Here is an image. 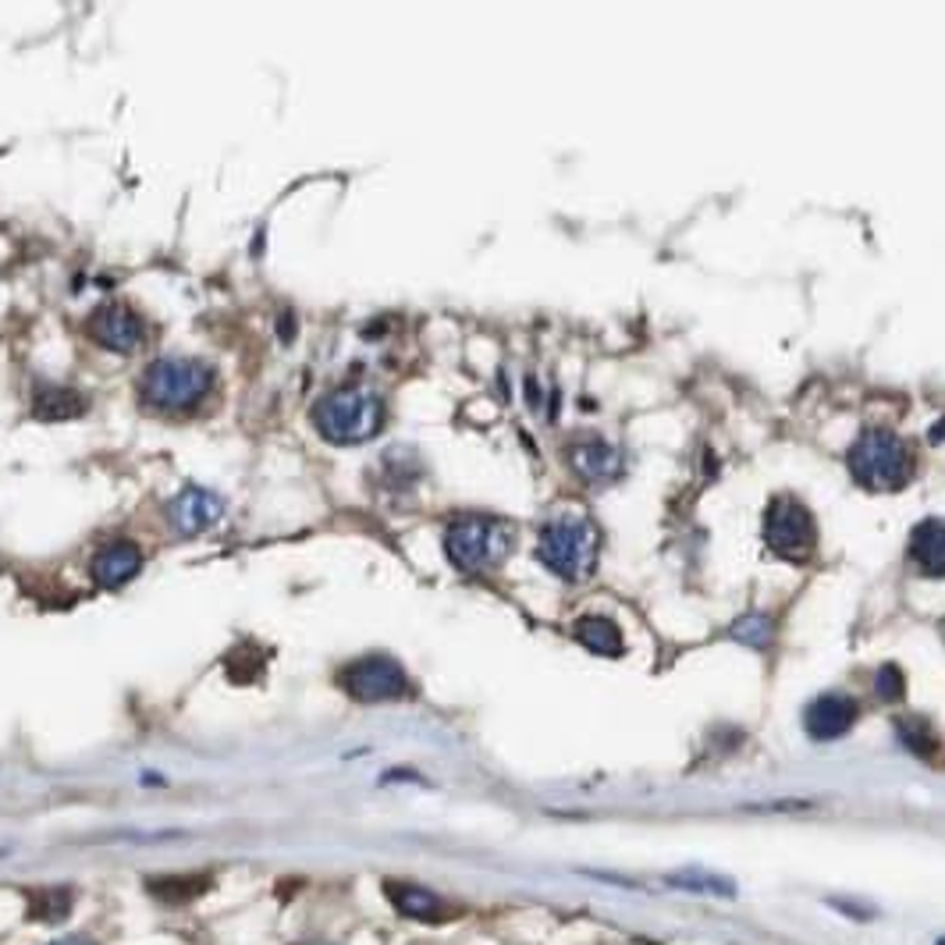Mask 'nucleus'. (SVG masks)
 I'll use <instances>...</instances> for the list:
<instances>
[{
	"label": "nucleus",
	"mask_w": 945,
	"mask_h": 945,
	"mask_svg": "<svg viewBox=\"0 0 945 945\" xmlns=\"http://www.w3.org/2000/svg\"><path fill=\"white\" fill-rule=\"evenodd\" d=\"M537 558L544 569L569 584L590 579L601 558V529L590 516H576V512L547 519L537 537Z\"/></svg>",
	"instance_id": "obj_1"
},
{
	"label": "nucleus",
	"mask_w": 945,
	"mask_h": 945,
	"mask_svg": "<svg viewBox=\"0 0 945 945\" xmlns=\"http://www.w3.org/2000/svg\"><path fill=\"white\" fill-rule=\"evenodd\" d=\"M385 398L367 388H335L313 406V427L330 444H363L385 430Z\"/></svg>",
	"instance_id": "obj_2"
},
{
	"label": "nucleus",
	"mask_w": 945,
	"mask_h": 945,
	"mask_svg": "<svg viewBox=\"0 0 945 945\" xmlns=\"http://www.w3.org/2000/svg\"><path fill=\"white\" fill-rule=\"evenodd\" d=\"M516 529L494 516H459L444 529V555L459 573H487L508 558Z\"/></svg>",
	"instance_id": "obj_3"
},
{
	"label": "nucleus",
	"mask_w": 945,
	"mask_h": 945,
	"mask_svg": "<svg viewBox=\"0 0 945 945\" xmlns=\"http://www.w3.org/2000/svg\"><path fill=\"white\" fill-rule=\"evenodd\" d=\"M213 388V370L199 359H157L139 380V395L157 412H186Z\"/></svg>",
	"instance_id": "obj_4"
},
{
	"label": "nucleus",
	"mask_w": 945,
	"mask_h": 945,
	"mask_svg": "<svg viewBox=\"0 0 945 945\" xmlns=\"http://www.w3.org/2000/svg\"><path fill=\"white\" fill-rule=\"evenodd\" d=\"M850 473L868 491H900L914 476V455L892 430H868L850 448Z\"/></svg>",
	"instance_id": "obj_5"
},
{
	"label": "nucleus",
	"mask_w": 945,
	"mask_h": 945,
	"mask_svg": "<svg viewBox=\"0 0 945 945\" xmlns=\"http://www.w3.org/2000/svg\"><path fill=\"white\" fill-rule=\"evenodd\" d=\"M338 686L363 704H385L409 696V675L388 654H367L356 658L338 672Z\"/></svg>",
	"instance_id": "obj_6"
},
{
	"label": "nucleus",
	"mask_w": 945,
	"mask_h": 945,
	"mask_svg": "<svg viewBox=\"0 0 945 945\" xmlns=\"http://www.w3.org/2000/svg\"><path fill=\"white\" fill-rule=\"evenodd\" d=\"M765 540L775 555L804 561L818 544V526L810 519L807 505H800L796 497H775L765 516Z\"/></svg>",
	"instance_id": "obj_7"
},
{
	"label": "nucleus",
	"mask_w": 945,
	"mask_h": 945,
	"mask_svg": "<svg viewBox=\"0 0 945 945\" xmlns=\"http://www.w3.org/2000/svg\"><path fill=\"white\" fill-rule=\"evenodd\" d=\"M857 715H860V707L853 696L832 690V693L815 696V701L804 707V728L810 739L828 743V739H839L850 733L857 725Z\"/></svg>",
	"instance_id": "obj_8"
},
{
	"label": "nucleus",
	"mask_w": 945,
	"mask_h": 945,
	"mask_svg": "<svg viewBox=\"0 0 945 945\" xmlns=\"http://www.w3.org/2000/svg\"><path fill=\"white\" fill-rule=\"evenodd\" d=\"M221 516H224V497L207 487H186L168 502V519L186 537L207 534L210 526L221 523Z\"/></svg>",
	"instance_id": "obj_9"
},
{
	"label": "nucleus",
	"mask_w": 945,
	"mask_h": 945,
	"mask_svg": "<svg viewBox=\"0 0 945 945\" xmlns=\"http://www.w3.org/2000/svg\"><path fill=\"white\" fill-rule=\"evenodd\" d=\"M86 330H90V338L96 345H104V348H111V353H118V356L136 353V348L143 345V338H146L143 321L128 306H99L90 317Z\"/></svg>",
	"instance_id": "obj_10"
},
{
	"label": "nucleus",
	"mask_w": 945,
	"mask_h": 945,
	"mask_svg": "<svg viewBox=\"0 0 945 945\" xmlns=\"http://www.w3.org/2000/svg\"><path fill=\"white\" fill-rule=\"evenodd\" d=\"M139 569H143V552H139V544H132V540L104 544L90 561V576L96 579V587H104V590H122L125 584H132V579L139 576Z\"/></svg>",
	"instance_id": "obj_11"
},
{
	"label": "nucleus",
	"mask_w": 945,
	"mask_h": 945,
	"mask_svg": "<svg viewBox=\"0 0 945 945\" xmlns=\"http://www.w3.org/2000/svg\"><path fill=\"white\" fill-rule=\"evenodd\" d=\"M569 466L584 476L587 484H616L626 470V462H622V452L616 444L587 438V441L569 448Z\"/></svg>",
	"instance_id": "obj_12"
},
{
	"label": "nucleus",
	"mask_w": 945,
	"mask_h": 945,
	"mask_svg": "<svg viewBox=\"0 0 945 945\" xmlns=\"http://www.w3.org/2000/svg\"><path fill=\"white\" fill-rule=\"evenodd\" d=\"M910 561L927 579H945V519H924L910 534Z\"/></svg>",
	"instance_id": "obj_13"
},
{
	"label": "nucleus",
	"mask_w": 945,
	"mask_h": 945,
	"mask_svg": "<svg viewBox=\"0 0 945 945\" xmlns=\"http://www.w3.org/2000/svg\"><path fill=\"white\" fill-rule=\"evenodd\" d=\"M388 900L402 917L409 921H444V903L441 895H434L423 885H409V882H388Z\"/></svg>",
	"instance_id": "obj_14"
},
{
	"label": "nucleus",
	"mask_w": 945,
	"mask_h": 945,
	"mask_svg": "<svg viewBox=\"0 0 945 945\" xmlns=\"http://www.w3.org/2000/svg\"><path fill=\"white\" fill-rule=\"evenodd\" d=\"M86 395H78L72 388H57V385H43L36 388V398H32V417L43 423H64L75 420L86 412Z\"/></svg>",
	"instance_id": "obj_15"
},
{
	"label": "nucleus",
	"mask_w": 945,
	"mask_h": 945,
	"mask_svg": "<svg viewBox=\"0 0 945 945\" xmlns=\"http://www.w3.org/2000/svg\"><path fill=\"white\" fill-rule=\"evenodd\" d=\"M573 637L584 643L590 654H601V658H619L626 651L622 629L605 616H579L573 622Z\"/></svg>",
	"instance_id": "obj_16"
},
{
	"label": "nucleus",
	"mask_w": 945,
	"mask_h": 945,
	"mask_svg": "<svg viewBox=\"0 0 945 945\" xmlns=\"http://www.w3.org/2000/svg\"><path fill=\"white\" fill-rule=\"evenodd\" d=\"M149 895L160 903H171V906H181V903H192L199 900L203 892L213 889V878L210 874H164V878H149L146 882Z\"/></svg>",
	"instance_id": "obj_17"
},
{
	"label": "nucleus",
	"mask_w": 945,
	"mask_h": 945,
	"mask_svg": "<svg viewBox=\"0 0 945 945\" xmlns=\"http://www.w3.org/2000/svg\"><path fill=\"white\" fill-rule=\"evenodd\" d=\"M895 736H900V743L906 746L910 754H917V757H935L938 754V733H935V725L927 722L924 715L895 718Z\"/></svg>",
	"instance_id": "obj_18"
},
{
	"label": "nucleus",
	"mask_w": 945,
	"mask_h": 945,
	"mask_svg": "<svg viewBox=\"0 0 945 945\" xmlns=\"http://www.w3.org/2000/svg\"><path fill=\"white\" fill-rule=\"evenodd\" d=\"M72 903H75V895L64 885L32 889L29 892V917L32 921H64L72 914Z\"/></svg>",
	"instance_id": "obj_19"
},
{
	"label": "nucleus",
	"mask_w": 945,
	"mask_h": 945,
	"mask_svg": "<svg viewBox=\"0 0 945 945\" xmlns=\"http://www.w3.org/2000/svg\"><path fill=\"white\" fill-rule=\"evenodd\" d=\"M263 658H267V654H263L260 647L242 643V647H235V651L224 658V672H228L231 683H239V686L256 683V679L263 675V665H267Z\"/></svg>",
	"instance_id": "obj_20"
},
{
	"label": "nucleus",
	"mask_w": 945,
	"mask_h": 945,
	"mask_svg": "<svg viewBox=\"0 0 945 945\" xmlns=\"http://www.w3.org/2000/svg\"><path fill=\"white\" fill-rule=\"evenodd\" d=\"M728 637H733L736 643L754 647V651H768L771 640H775V622L768 616H760V611H750V616H743L739 622H733Z\"/></svg>",
	"instance_id": "obj_21"
},
{
	"label": "nucleus",
	"mask_w": 945,
	"mask_h": 945,
	"mask_svg": "<svg viewBox=\"0 0 945 945\" xmlns=\"http://www.w3.org/2000/svg\"><path fill=\"white\" fill-rule=\"evenodd\" d=\"M669 885H679L686 892H707V895H736L733 882L728 878H718V874H707L701 868H690V871H675L665 878Z\"/></svg>",
	"instance_id": "obj_22"
},
{
	"label": "nucleus",
	"mask_w": 945,
	"mask_h": 945,
	"mask_svg": "<svg viewBox=\"0 0 945 945\" xmlns=\"http://www.w3.org/2000/svg\"><path fill=\"white\" fill-rule=\"evenodd\" d=\"M874 693H878V701H885V704L903 701V696H906V675H903V669H900V665H882V669H878V675H874Z\"/></svg>",
	"instance_id": "obj_23"
},
{
	"label": "nucleus",
	"mask_w": 945,
	"mask_h": 945,
	"mask_svg": "<svg viewBox=\"0 0 945 945\" xmlns=\"http://www.w3.org/2000/svg\"><path fill=\"white\" fill-rule=\"evenodd\" d=\"M277 335H281V342H285V345H292V342H295V313H292V309L281 313V321H277Z\"/></svg>",
	"instance_id": "obj_24"
},
{
	"label": "nucleus",
	"mask_w": 945,
	"mask_h": 945,
	"mask_svg": "<svg viewBox=\"0 0 945 945\" xmlns=\"http://www.w3.org/2000/svg\"><path fill=\"white\" fill-rule=\"evenodd\" d=\"M50 945H93V942L82 938V935H75V938H61V942H50Z\"/></svg>",
	"instance_id": "obj_25"
}]
</instances>
